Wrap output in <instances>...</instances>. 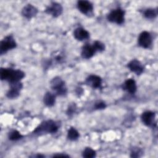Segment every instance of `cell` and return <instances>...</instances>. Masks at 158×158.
I'll use <instances>...</instances> for the list:
<instances>
[{
    "instance_id": "cell-1",
    "label": "cell",
    "mask_w": 158,
    "mask_h": 158,
    "mask_svg": "<svg viewBox=\"0 0 158 158\" xmlns=\"http://www.w3.org/2000/svg\"><path fill=\"white\" fill-rule=\"evenodd\" d=\"M58 130V125L56 122L49 120L42 122L35 130L34 133L40 134L41 133H54Z\"/></svg>"
},
{
    "instance_id": "cell-2",
    "label": "cell",
    "mask_w": 158,
    "mask_h": 158,
    "mask_svg": "<svg viewBox=\"0 0 158 158\" xmlns=\"http://www.w3.org/2000/svg\"><path fill=\"white\" fill-rule=\"evenodd\" d=\"M51 88L54 90L58 95L63 96L67 93V88L64 81L59 77L54 78L51 81Z\"/></svg>"
},
{
    "instance_id": "cell-3",
    "label": "cell",
    "mask_w": 158,
    "mask_h": 158,
    "mask_svg": "<svg viewBox=\"0 0 158 158\" xmlns=\"http://www.w3.org/2000/svg\"><path fill=\"white\" fill-rule=\"evenodd\" d=\"M16 42L12 35H9L5 37L0 44V53L2 55L9 50L12 49L16 47Z\"/></svg>"
},
{
    "instance_id": "cell-4",
    "label": "cell",
    "mask_w": 158,
    "mask_h": 158,
    "mask_svg": "<svg viewBox=\"0 0 158 158\" xmlns=\"http://www.w3.org/2000/svg\"><path fill=\"white\" fill-rule=\"evenodd\" d=\"M124 11L118 8L112 10L107 16V19L109 22L116 23L117 24H122L124 22Z\"/></svg>"
},
{
    "instance_id": "cell-5",
    "label": "cell",
    "mask_w": 158,
    "mask_h": 158,
    "mask_svg": "<svg viewBox=\"0 0 158 158\" xmlns=\"http://www.w3.org/2000/svg\"><path fill=\"white\" fill-rule=\"evenodd\" d=\"M138 44L144 48H149L152 44V37L151 34L146 31H143L138 37Z\"/></svg>"
},
{
    "instance_id": "cell-6",
    "label": "cell",
    "mask_w": 158,
    "mask_h": 158,
    "mask_svg": "<svg viewBox=\"0 0 158 158\" xmlns=\"http://www.w3.org/2000/svg\"><path fill=\"white\" fill-rule=\"evenodd\" d=\"M25 76V73L20 70H13L12 69H9V73L7 78L10 83L18 82L22 80Z\"/></svg>"
},
{
    "instance_id": "cell-7",
    "label": "cell",
    "mask_w": 158,
    "mask_h": 158,
    "mask_svg": "<svg viewBox=\"0 0 158 158\" xmlns=\"http://www.w3.org/2000/svg\"><path fill=\"white\" fill-rule=\"evenodd\" d=\"M22 88V84L18 82L10 83V88L7 93V96L9 99H14L17 98L20 94V90Z\"/></svg>"
},
{
    "instance_id": "cell-8",
    "label": "cell",
    "mask_w": 158,
    "mask_h": 158,
    "mask_svg": "<svg viewBox=\"0 0 158 158\" xmlns=\"http://www.w3.org/2000/svg\"><path fill=\"white\" fill-rule=\"evenodd\" d=\"M77 7L78 10L85 15H89L93 10V4L88 1H79L77 2Z\"/></svg>"
},
{
    "instance_id": "cell-9",
    "label": "cell",
    "mask_w": 158,
    "mask_h": 158,
    "mask_svg": "<svg viewBox=\"0 0 158 158\" xmlns=\"http://www.w3.org/2000/svg\"><path fill=\"white\" fill-rule=\"evenodd\" d=\"M62 7L60 4L57 2H52L51 4L46 8V12L48 14H51L54 17H57L62 14Z\"/></svg>"
},
{
    "instance_id": "cell-10",
    "label": "cell",
    "mask_w": 158,
    "mask_h": 158,
    "mask_svg": "<svg viewBox=\"0 0 158 158\" xmlns=\"http://www.w3.org/2000/svg\"><path fill=\"white\" fill-rule=\"evenodd\" d=\"M143 123L146 126L153 125L154 123L155 113L151 111L144 112L141 116Z\"/></svg>"
},
{
    "instance_id": "cell-11",
    "label": "cell",
    "mask_w": 158,
    "mask_h": 158,
    "mask_svg": "<svg viewBox=\"0 0 158 158\" xmlns=\"http://www.w3.org/2000/svg\"><path fill=\"white\" fill-rule=\"evenodd\" d=\"M128 67L131 71L137 75H140L144 70L142 64L136 59H133L128 64Z\"/></svg>"
},
{
    "instance_id": "cell-12",
    "label": "cell",
    "mask_w": 158,
    "mask_h": 158,
    "mask_svg": "<svg viewBox=\"0 0 158 158\" xmlns=\"http://www.w3.org/2000/svg\"><path fill=\"white\" fill-rule=\"evenodd\" d=\"M38 12L37 9L31 4H27L25 6L22 11V14L27 19H31L35 17Z\"/></svg>"
},
{
    "instance_id": "cell-13",
    "label": "cell",
    "mask_w": 158,
    "mask_h": 158,
    "mask_svg": "<svg viewBox=\"0 0 158 158\" xmlns=\"http://www.w3.org/2000/svg\"><path fill=\"white\" fill-rule=\"evenodd\" d=\"M96 52L93 45L86 44L83 46L81 50V56L84 59H89L93 56Z\"/></svg>"
},
{
    "instance_id": "cell-14",
    "label": "cell",
    "mask_w": 158,
    "mask_h": 158,
    "mask_svg": "<svg viewBox=\"0 0 158 158\" xmlns=\"http://www.w3.org/2000/svg\"><path fill=\"white\" fill-rule=\"evenodd\" d=\"M86 83L93 88H99L101 86L102 80L99 76L91 75L86 78Z\"/></svg>"
},
{
    "instance_id": "cell-15",
    "label": "cell",
    "mask_w": 158,
    "mask_h": 158,
    "mask_svg": "<svg viewBox=\"0 0 158 158\" xmlns=\"http://www.w3.org/2000/svg\"><path fill=\"white\" fill-rule=\"evenodd\" d=\"M73 36L75 39L79 41H83L89 38V34L88 31L81 27L77 28L73 31Z\"/></svg>"
},
{
    "instance_id": "cell-16",
    "label": "cell",
    "mask_w": 158,
    "mask_h": 158,
    "mask_svg": "<svg viewBox=\"0 0 158 158\" xmlns=\"http://www.w3.org/2000/svg\"><path fill=\"white\" fill-rule=\"evenodd\" d=\"M124 88L128 93L131 94H134L136 91V82L133 79H128L125 81L124 83Z\"/></svg>"
},
{
    "instance_id": "cell-17",
    "label": "cell",
    "mask_w": 158,
    "mask_h": 158,
    "mask_svg": "<svg viewBox=\"0 0 158 158\" xmlns=\"http://www.w3.org/2000/svg\"><path fill=\"white\" fill-rule=\"evenodd\" d=\"M55 101H56V96L52 93L50 92H47L44 94L43 98V102L44 104L46 105L47 106H49V107L52 106L55 103Z\"/></svg>"
},
{
    "instance_id": "cell-18",
    "label": "cell",
    "mask_w": 158,
    "mask_h": 158,
    "mask_svg": "<svg viewBox=\"0 0 158 158\" xmlns=\"http://www.w3.org/2000/svg\"><path fill=\"white\" fill-rule=\"evenodd\" d=\"M79 133L74 128H70L67 132V138L70 140L74 141L78 138Z\"/></svg>"
},
{
    "instance_id": "cell-19",
    "label": "cell",
    "mask_w": 158,
    "mask_h": 158,
    "mask_svg": "<svg viewBox=\"0 0 158 158\" xmlns=\"http://www.w3.org/2000/svg\"><path fill=\"white\" fill-rule=\"evenodd\" d=\"M157 10L154 9H148L144 12V16L148 19H154L157 16Z\"/></svg>"
},
{
    "instance_id": "cell-20",
    "label": "cell",
    "mask_w": 158,
    "mask_h": 158,
    "mask_svg": "<svg viewBox=\"0 0 158 158\" xmlns=\"http://www.w3.org/2000/svg\"><path fill=\"white\" fill-rule=\"evenodd\" d=\"M82 156L86 158H93L96 156V152L91 148H86L83 151Z\"/></svg>"
},
{
    "instance_id": "cell-21",
    "label": "cell",
    "mask_w": 158,
    "mask_h": 158,
    "mask_svg": "<svg viewBox=\"0 0 158 158\" xmlns=\"http://www.w3.org/2000/svg\"><path fill=\"white\" fill-rule=\"evenodd\" d=\"M22 135L17 130H13L9 134V139L12 141H16L22 138Z\"/></svg>"
},
{
    "instance_id": "cell-22",
    "label": "cell",
    "mask_w": 158,
    "mask_h": 158,
    "mask_svg": "<svg viewBox=\"0 0 158 158\" xmlns=\"http://www.w3.org/2000/svg\"><path fill=\"white\" fill-rule=\"evenodd\" d=\"M93 45L96 51H102L105 49L104 44L102 43H101V41H94V43L93 44Z\"/></svg>"
},
{
    "instance_id": "cell-23",
    "label": "cell",
    "mask_w": 158,
    "mask_h": 158,
    "mask_svg": "<svg viewBox=\"0 0 158 158\" xmlns=\"http://www.w3.org/2000/svg\"><path fill=\"white\" fill-rule=\"evenodd\" d=\"M106 107V104L104 102L99 101L95 104L94 107L96 109H103Z\"/></svg>"
},
{
    "instance_id": "cell-24",
    "label": "cell",
    "mask_w": 158,
    "mask_h": 158,
    "mask_svg": "<svg viewBox=\"0 0 158 158\" xmlns=\"http://www.w3.org/2000/svg\"><path fill=\"white\" fill-rule=\"evenodd\" d=\"M140 152V151L139 149H136V150H133L131 152V157H139V154Z\"/></svg>"
},
{
    "instance_id": "cell-25",
    "label": "cell",
    "mask_w": 158,
    "mask_h": 158,
    "mask_svg": "<svg viewBox=\"0 0 158 158\" xmlns=\"http://www.w3.org/2000/svg\"><path fill=\"white\" fill-rule=\"evenodd\" d=\"M53 157H69V156L65 155V154H55V155L53 156Z\"/></svg>"
}]
</instances>
